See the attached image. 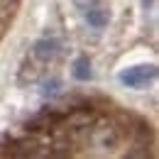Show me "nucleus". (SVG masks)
Wrapping results in <instances>:
<instances>
[{
  "label": "nucleus",
  "instance_id": "obj_1",
  "mask_svg": "<svg viewBox=\"0 0 159 159\" xmlns=\"http://www.w3.org/2000/svg\"><path fill=\"white\" fill-rule=\"evenodd\" d=\"M157 79V66L154 64H139V66H130L122 69L118 74V81L127 88H144L147 83Z\"/></svg>",
  "mask_w": 159,
  "mask_h": 159
},
{
  "label": "nucleus",
  "instance_id": "obj_2",
  "mask_svg": "<svg viewBox=\"0 0 159 159\" xmlns=\"http://www.w3.org/2000/svg\"><path fill=\"white\" fill-rule=\"evenodd\" d=\"M59 52H61V42L59 39H37V42H34V47H32L34 59L42 61V64L54 61L57 57H59Z\"/></svg>",
  "mask_w": 159,
  "mask_h": 159
},
{
  "label": "nucleus",
  "instance_id": "obj_3",
  "mask_svg": "<svg viewBox=\"0 0 159 159\" xmlns=\"http://www.w3.org/2000/svg\"><path fill=\"white\" fill-rule=\"evenodd\" d=\"M74 79L76 81H91V76H93V71H91V61H88V57H79V59L74 61Z\"/></svg>",
  "mask_w": 159,
  "mask_h": 159
},
{
  "label": "nucleus",
  "instance_id": "obj_4",
  "mask_svg": "<svg viewBox=\"0 0 159 159\" xmlns=\"http://www.w3.org/2000/svg\"><path fill=\"white\" fill-rule=\"evenodd\" d=\"M74 5L81 10V15H86V12H91V10L105 7V0H74Z\"/></svg>",
  "mask_w": 159,
  "mask_h": 159
},
{
  "label": "nucleus",
  "instance_id": "obj_5",
  "mask_svg": "<svg viewBox=\"0 0 159 159\" xmlns=\"http://www.w3.org/2000/svg\"><path fill=\"white\" fill-rule=\"evenodd\" d=\"M59 93H61V81L59 79L44 81V88H42V96H44V98H54V96H59Z\"/></svg>",
  "mask_w": 159,
  "mask_h": 159
},
{
  "label": "nucleus",
  "instance_id": "obj_6",
  "mask_svg": "<svg viewBox=\"0 0 159 159\" xmlns=\"http://www.w3.org/2000/svg\"><path fill=\"white\" fill-rule=\"evenodd\" d=\"M152 2H154V0H142V5H144V10H147V7H152Z\"/></svg>",
  "mask_w": 159,
  "mask_h": 159
}]
</instances>
